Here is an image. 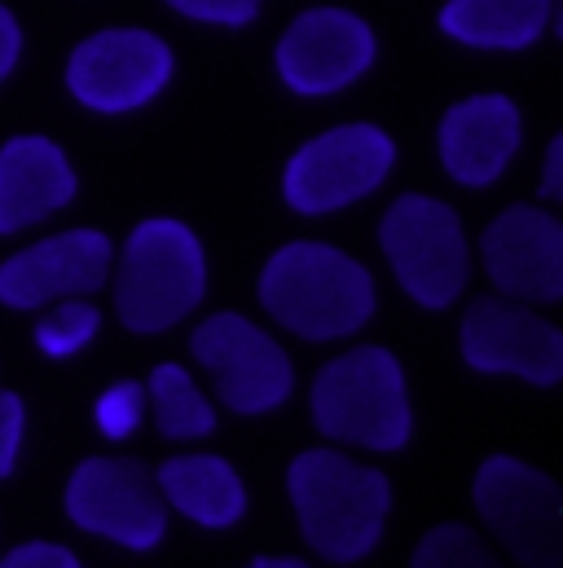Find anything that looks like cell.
Instances as JSON below:
<instances>
[{"mask_svg":"<svg viewBox=\"0 0 563 568\" xmlns=\"http://www.w3.org/2000/svg\"><path fill=\"white\" fill-rule=\"evenodd\" d=\"M290 503L299 516L304 542L335 565L366 560L388 520V476L352 463L335 449H308L290 463Z\"/></svg>","mask_w":563,"mask_h":568,"instance_id":"6da1fadb","label":"cell"},{"mask_svg":"<svg viewBox=\"0 0 563 568\" xmlns=\"http://www.w3.org/2000/svg\"><path fill=\"white\" fill-rule=\"evenodd\" d=\"M98 322H102V317H98L93 304L66 295V304H58L53 313H44V317L35 322V344H40L49 357H71V353H80V348L98 335Z\"/></svg>","mask_w":563,"mask_h":568,"instance_id":"ffe728a7","label":"cell"},{"mask_svg":"<svg viewBox=\"0 0 563 568\" xmlns=\"http://www.w3.org/2000/svg\"><path fill=\"white\" fill-rule=\"evenodd\" d=\"M75 551L58 547V542H27V547H13L4 556V568H75Z\"/></svg>","mask_w":563,"mask_h":568,"instance_id":"cb8c5ba5","label":"cell"},{"mask_svg":"<svg viewBox=\"0 0 563 568\" xmlns=\"http://www.w3.org/2000/svg\"><path fill=\"white\" fill-rule=\"evenodd\" d=\"M379 243L401 286L422 308H444L467 286L471 261L462 243V221L440 199H427V194L397 199L379 225Z\"/></svg>","mask_w":563,"mask_h":568,"instance_id":"5b68a950","label":"cell"},{"mask_svg":"<svg viewBox=\"0 0 563 568\" xmlns=\"http://www.w3.org/2000/svg\"><path fill=\"white\" fill-rule=\"evenodd\" d=\"M66 511L80 529L133 551H150L167 529V503L137 458H84L66 485Z\"/></svg>","mask_w":563,"mask_h":568,"instance_id":"ba28073f","label":"cell"},{"mask_svg":"<svg viewBox=\"0 0 563 568\" xmlns=\"http://www.w3.org/2000/svg\"><path fill=\"white\" fill-rule=\"evenodd\" d=\"M462 357L489 375H520L538 388L560 384L563 335L524 300L484 295L462 317Z\"/></svg>","mask_w":563,"mask_h":568,"instance_id":"8fae6325","label":"cell"},{"mask_svg":"<svg viewBox=\"0 0 563 568\" xmlns=\"http://www.w3.org/2000/svg\"><path fill=\"white\" fill-rule=\"evenodd\" d=\"M194 357L212 371L216 393L238 415H265L290 397V362L278 344L243 313L207 317L194 339Z\"/></svg>","mask_w":563,"mask_h":568,"instance_id":"9c48e42d","label":"cell"},{"mask_svg":"<svg viewBox=\"0 0 563 568\" xmlns=\"http://www.w3.org/2000/svg\"><path fill=\"white\" fill-rule=\"evenodd\" d=\"M111 274V243L98 230L44 239L0 265V300L9 308H40L49 300L89 295Z\"/></svg>","mask_w":563,"mask_h":568,"instance_id":"5bb4252c","label":"cell"},{"mask_svg":"<svg viewBox=\"0 0 563 568\" xmlns=\"http://www.w3.org/2000/svg\"><path fill=\"white\" fill-rule=\"evenodd\" d=\"M172 75V53L158 36L137 31V27H115V31H98L89 36L66 67V84L71 93L106 115L133 111L141 102H150Z\"/></svg>","mask_w":563,"mask_h":568,"instance_id":"30bf717a","label":"cell"},{"mask_svg":"<svg viewBox=\"0 0 563 568\" xmlns=\"http://www.w3.org/2000/svg\"><path fill=\"white\" fill-rule=\"evenodd\" d=\"M313 419L330 440L401 449L410 440V397L401 362L388 348H352L317 371Z\"/></svg>","mask_w":563,"mask_h":568,"instance_id":"3957f363","label":"cell"},{"mask_svg":"<svg viewBox=\"0 0 563 568\" xmlns=\"http://www.w3.org/2000/svg\"><path fill=\"white\" fill-rule=\"evenodd\" d=\"M484 270L524 304H551L563 295V225L546 207H506L480 239Z\"/></svg>","mask_w":563,"mask_h":568,"instance_id":"7c38bea8","label":"cell"},{"mask_svg":"<svg viewBox=\"0 0 563 568\" xmlns=\"http://www.w3.org/2000/svg\"><path fill=\"white\" fill-rule=\"evenodd\" d=\"M375 62L370 27L348 9H308L278 44V71L295 93H335Z\"/></svg>","mask_w":563,"mask_h":568,"instance_id":"4fadbf2b","label":"cell"},{"mask_svg":"<svg viewBox=\"0 0 563 568\" xmlns=\"http://www.w3.org/2000/svg\"><path fill=\"white\" fill-rule=\"evenodd\" d=\"M515 145H520V111L502 93L458 102L440 120V159H444L449 176L462 185L498 181L506 172Z\"/></svg>","mask_w":563,"mask_h":568,"instance_id":"9a60e30c","label":"cell"},{"mask_svg":"<svg viewBox=\"0 0 563 568\" xmlns=\"http://www.w3.org/2000/svg\"><path fill=\"white\" fill-rule=\"evenodd\" d=\"M141 415H145V388L133 384V379H124V384H115V388H106V393L98 397V427H102V436H111V440L133 436L141 424Z\"/></svg>","mask_w":563,"mask_h":568,"instance_id":"7402d4cb","label":"cell"},{"mask_svg":"<svg viewBox=\"0 0 563 568\" xmlns=\"http://www.w3.org/2000/svg\"><path fill=\"white\" fill-rule=\"evenodd\" d=\"M163 503H172L181 516L207 525V529H229L247 511V489L238 471L225 458L212 454H181L158 467L154 476Z\"/></svg>","mask_w":563,"mask_h":568,"instance_id":"e0dca14e","label":"cell"},{"mask_svg":"<svg viewBox=\"0 0 563 568\" xmlns=\"http://www.w3.org/2000/svg\"><path fill=\"white\" fill-rule=\"evenodd\" d=\"M150 406H154V419L163 436H176V440H194V436H207L216 427L212 415V402L194 388V379L181 371V366H154L150 375Z\"/></svg>","mask_w":563,"mask_h":568,"instance_id":"d6986e66","label":"cell"},{"mask_svg":"<svg viewBox=\"0 0 563 568\" xmlns=\"http://www.w3.org/2000/svg\"><path fill=\"white\" fill-rule=\"evenodd\" d=\"M260 300L286 331L304 339H339L370 322V274L326 243H290L265 265Z\"/></svg>","mask_w":563,"mask_h":568,"instance_id":"7a4b0ae2","label":"cell"},{"mask_svg":"<svg viewBox=\"0 0 563 568\" xmlns=\"http://www.w3.org/2000/svg\"><path fill=\"white\" fill-rule=\"evenodd\" d=\"M18 440H22V402L13 393H0V476L13 471Z\"/></svg>","mask_w":563,"mask_h":568,"instance_id":"d4e9b609","label":"cell"},{"mask_svg":"<svg viewBox=\"0 0 563 568\" xmlns=\"http://www.w3.org/2000/svg\"><path fill=\"white\" fill-rule=\"evenodd\" d=\"M75 194V172L49 138H13L0 145V234L27 230Z\"/></svg>","mask_w":563,"mask_h":568,"instance_id":"2e32d148","label":"cell"},{"mask_svg":"<svg viewBox=\"0 0 563 568\" xmlns=\"http://www.w3.org/2000/svg\"><path fill=\"white\" fill-rule=\"evenodd\" d=\"M176 13L198 18V22H225V27H243L260 13V0H167Z\"/></svg>","mask_w":563,"mask_h":568,"instance_id":"603a6c76","label":"cell"},{"mask_svg":"<svg viewBox=\"0 0 563 568\" xmlns=\"http://www.w3.org/2000/svg\"><path fill=\"white\" fill-rule=\"evenodd\" d=\"M18 49H22V36H18V22H13V13L0 4V80L13 71V62H18Z\"/></svg>","mask_w":563,"mask_h":568,"instance_id":"484cf974","label":"cell"},{"mask_svg":"<svg viewBox=\"0 0 563 568\" xmlns=\"http://www.w3.org/2000/svg\"><path fill=\"white\" fill-rule=\"evenodd\" d=\"M410 565L414 568H449V565L484 568V565H493V556L484 551V542H480L471 529H462V525H440V529H431L419 547H414V560H410Z\"/></svg>","mask_w":563,"mask_h":568,"instance_id":"44dd1931","label":"cell"},{"mask_svg":"<svg viewBox=\"0 0 563 568\" xmlns=\"http://www.w3.org/2000/svg\"><path fill=\"white\" fill-rule=\"evenodd\" d=\"M551 22V0H449L440 27L475 49H524Z\"/></svg>","mask_w":563,"mask_h":568,"instance_id":"ac0fdd59","label":"cell"},{"mask_svg":"<svg viewBox=\"0 0 563 568\" xmlns=\"http://www.w3.org/2000/svg\"><path fill=\"white\" fill-rule=\"evenodd\" d=\"M203 247L181 221H141L124 247L115 308L129 331H163L203 300Z\"/></svg>","mask_w":563,"mask_h":568,"instance_id":"277c9868","label":"cell"},{"mask_svg":"<svg viewBox=\"0 0 563 568\" xmlns=\"http://www.w3.org/2000/svg\"><path fill=\"white\" fill-rule=\"evenodd\" d=\"M560 190H563V138H555V142H551V150H546L542 194H546V199H560Z\"/></svg>","mask_w":563,"mask_h":568,"instance_id":"4316f807","label":"cell"},{"mask_svg":"<svg viewBox=\"0 0 563 568\" xmlns=\"http://www.w3.org/2000/svg\"><path fill=\"white\" fill-rule=\"evenodd\" d=\"M304 560H295V556H260L256 568H299Z\"/></svg>","mask_w":563,"mask_h":568,"instance_id":"83f0119b","label":"cell"},{"mask_svg":"<svg viewBox=\"0 0 563 568\" xmlns=\"http://www.w3.org/2000/svg\"><path fill=\"white\" fill-rule=\"evenodd\" d=\"M475 507L515 560L524 565L563 560V498L546 471L493 454L475 476Z\"/></svg>","mask_w":563,"mask_h":568,"instance_id":"8992f818","label":"cell"},{"mask_svg":"<svg viewBox=\"0 0 563 568\" xmlns=\"http://www.w3.org/2000/svg\"><path fill=\"white\" fill-rule=\"evenodd\" d=\"M397 145L375 124H344L295 150L286 163V203L295 212H335L366 199L392 168Z\"/></svg>","mask_w":563,"mask_h":568,"instance_id":"52a82bcc","label":"cell"}]
</instances>
